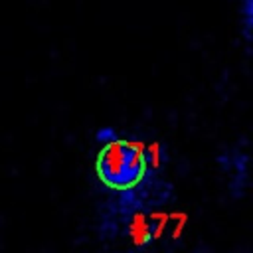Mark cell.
Returning <instances> with one entry per match:
<instances>
[{
    "mask_svg": "<svg viewBox=\"0 0 253 253\" xmlns=\"http://www.w3.org/2000/svg\"><path fill=\"white\" fill-rule=\"evenodd\" d=\"M148 160L150 156L142 142L113 138L97 154V178L111 190H130L144 178Z\"/></svg>",
    "mask_w": 253,
    "mask_h": 253,
    "instance_id": "1",
    "label": "cell"
},
{
    "mask_svg": "<svg viewBox=\"0 0 253 253\" xmlns=\"http://www.w3.org/2000/svg\"><path fill=\"white\" fill-rule=\"evenodd\" d=\"M97 138L105 144V142H109V140H113V138H117V136H115V130H111V128H103V130L97 132Z\"/></svg>",
    "mask_w": 253,
    "mask_h": 253,
    "instance_id": "2",
    "label": "cell"
}]
</instances>
